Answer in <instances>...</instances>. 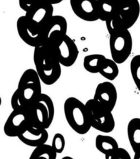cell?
Instances as JSON below:
<instances>
[{
    "mask_svg": "<svg viewBox=\"0 0 140 159\" xmlns=\"http://www.w3.org/2000/svg\"><path fill=\"white\" fill-rule=\"evenodd\" d=\"M35 69L42 83L53 85L58 81L62 74V65L47 45L34 48Z\"/></svg>",
    "mask_w": 140,
    "mask_h": 159,
    "instance_id": "cell-1",
    "label": "cell"
},
{
    "mask_svg": "<svg viewBox=\"0 0 140 159\" xmlns=\"http://www.w3.org/2000/svg\"><path fill=\"white\" fill-rule=\"evenodd\" d=\"M64 112L69 126L76 133L85 134L92 126L85 104L75 97L67 98L64 104Z\"/></svg>",
    "mask_w": 140,
    "mask_h": 159,
    "instance_id": "cell-2",
    "label": "cell"
},
{
    "mask_svg": "<svg viewBox=\"0 0 140 159\" xmlns=\"http://www.w3.org/2000/svg\"><path fill=\"white\" fill-rule=\"evenodd\" d=\"M45 45L49 46L59 63L64 67H71L78 58L79 49L67 34L54 35Z\"/></svg>",
    "mask_w": 140,
    "mask_h": 159,
    "instance_id": "cell-3",
    "label": "cell"
},
{
    "mask_svg": "<svg viewBox=\"0 0 140 159\" xmlns=\"http://www.w3.org/2000/svg\"><path fill=\"white\" fill-rule=\"evenodd\" d=\"M41 82L38 73L33 69H27L20 78L16 91L26 108L30 107L42 93Z\"/></svg>",
    "mask_w": 140,
    "mask_h": 159,
    "instance_id": "cell-4",
    "label": "cell"
},
{
    "mask_svg": "<svg viewBox=\"0 0 140 159\" xmlns=\"http://www.w3.org/2000/svg\"><path fill=\"white\" fill-rule=\"evenodd\" d=\"M28 109L32 125L45 129L51 126L55 116V107L50 96L42 93Z\"/></svg>",
    "mask_w": 140,
    "mask_h": 159,
    "instance_id": "cell-5",
    "label": "cell"
},
{
    "mask_svg": "<svg viewBox=\"0 0 140 159\" xmlns=\"http://www.w3.org/2000/svg\"><path fill=\"white\" fill-rule=\"evenodd\" d=\"M109 49L112 60L118 65L124 63L133 49V38L129 30L118 29L110 34Z\"/></svg>",
    "mask_w": 140,
    "mask_h": 159,
    "instance_id": "cell-6",
    "label": "cell"
},
{
    "mask_svg": "<svg viewBox=\"0 0 140 159\" xmlns=\"http://www.w3.org/2000/svg\"><path fill=\"white\" fill-rule=\"evenodd\" d=\"M85 106L92 128L104 133L114 130L116 123L112 111L103 107L93 98L86 102Z\"/></svg>",
    "mask_w": 140,
    "mask_h": 159,
    "instance_id": "cell-7",
    "label": "cell"
},
{
    "mask_svg": "<svg viewBox=\"0 0 140 159\" xmlns=\"http://www.w3.org/2000/svg\"><path fill=\"white\" fill-rule=\"evenodd\" d=\"M16 30L22 41L30 47L36 48L45 45L42 30L32 25L25 15L20 16L16 21Z\"/></svg>",
    "mask_w": 140,
    "mask_h": 159,
    "instance_id": "cell-8",
    "label": "cell"
},
{
    "mask_svg": "<svg viewBox=\"0 0 140 159\" xmlns=\"http://www.w3.org/2000/svg\"><path fill=\"white\" fill-rule=\"evenodd\" d=\"M32 125L28 109L12 110L6 119L4 131L9 137H17Z\"/></svg>",
    "mask_w": 140,
    "mask_h": 159,
    "instance_id": "cell-9",
    "label": "cell"
},
{
    "mask_svg": "<svg viewBox=\"0 0 140 159\" xmlns=\"http://www.w3.org/2000/svg\"><path fill=\"white\" fill-rule=\"evenodd\" d=\"M53 15V5L40 0L25 12V16L32 25L42 30Z\"/></svg>",
    "mask_w": 140,
    "mask_h": 159,
    "instance_id": "cell-10",
    "label": "cell"
},
{
    "mask_svg": "<svg viewBox=\"0 0 140 159\" xmlns=\"http://www.w3.org/2000/svg\"><path fill=\"white\" fill-rule=\"evenodd\" d=\"M93 99L107 110L113 111L117 103V89L110 81L101 82L96 87Z\"/></svg>",
    "mask_w": 140,
    "mask_h": 159,
    "instance_id": "cell-11",
    "label": "cell"
},
{
    "mask_svg": "<svg viewBox=\"0 0 140 159\" xmlns=\"http://www.w3.org/2000/svg\"><path fill=\"white\" fill-rule=\"evenodd\" d=\"M74 14L83 21L93 22L99 20L98 13L93 0H70Z\"/></svg>",
    "mask_w": 140,
    "mask_h": 159,
    "instance_id": "cell-12",
    "label": "cell"
},
{
    "mask_svg": "<svg viewBox=\"0 0 140 159\" xmlns=\"http://www.w3.org/2000/svg\"><path fill=\"white\" fill-rule=\"evenodd\" d=\"M18 139L28 146L37 148L46 144L49 139V133L47 129L31 125L19 136Z\"/></svg>",
    "mask_w": 140,
    "mask_h": 159,
    "instance_id": "cell-13",
    "label": "cell"
},
{
    "mask_svg": "<svg viewBox=\"0 0 140 159\" xmlns=\"http://www.w3.org/2000/svg\"><path fill=\"white\" fill-rule=\"evenodd\" d=\"M45 39V44L52 36L58 34H67L68 23L61 15H53L42 29Z\"/></svg>",
    "mask_w": 140,
    "mask_h": 159,
    "instance_id": "cell-14",
    "label": "cell"
},
{
    "mask_svg": "<svg viewBox=\"0 0 140 159\" xmlns=\"http://www.w3.org/2000/svg\"><path fill=\"white\" fill-rule=\"evenodd\" d=\"M120 28L129 30L138 21L140 15L139 2L131 7L122 11H116Z\"/></svg>",
    "mask_w": 140,
    "mask_h": 159,
    "instance_id": "cell-15",
    "label": "cell"
},
{
    "mask_svg": "<svg viewBox=\"0 0 140 159\" xmlns=\"http://www.w3.org/2000/svg\"><path fill=\"white\" fill-rule=\"evenodd\" d=\"M95 146L101 153L107 156L114 155L120 148L117 141L111 136L99 134L95 139Z\"/></svg>",
    "mask_w": 140,
    "mask_h": 159,
    "instance_id": "cell-16",
    "label": "cell"
},
{
    "mask_svg": "<svg viewBox=\"0 0 140 159\" xmlns=\"http://www.w3.org/2000/svg\"><path fill=\"white\" fill-rule=\"evenodd\" d=\"M129 143L134 153L140 152V118H133L127 125Z\"/></svg>",
    "mask_w": 140,
    "mask_h": 159,
    "instance_id": "cell-17",
    "label": "cell"
},
{
    "mask_svg": "<svg viewBox=\"0 0 140 159\" xmlns=\"http://www.w3.org/2000/svg\"><path fill=\"white\" fill-rule=\"evenodd\" d=\"M106 58L104 55L100 54L87 55L83 58V67L90 74H99Z\"/></svg>",
    "mask_w": 140,
    "mask_h": 159,
    "instance_id": "cell-18",
    "label": "cell"
},
{
    "mask_svg": "<svg viewBox=\"0 0 140 159\" xmlns=\"http://www.w3.org/2000/svg\"><path fill=\"white\" fill-rule=\"evenodd\" d=\"M98 13L99 20L105 21L116 11L113 0H93Z\"/></svg>",
    "mask_w": 140,
    "mask_h": 159,
    "instance_id": "cell-19",
    "label": "cell"
},
{
    "mask_svg": "<svg viewBox=\"0 0 140 159\" xmlns=\"http://www.w3.org/2000/svg\"><path fill=\"white\" fill-rule=\"evenodd\" d=\"M118 65L114 60L107 58L99 71V74L108 81L111 82L114 80L119 74Z\"/></svg>",
    "mask_w": 140,
    "mask_h": 159,
    "instance_id": "cell-20",
    "label": "cell"
},
{
    "mask_svg": "<svg viewBox=\"0 0 140 159\" xmlns=\"http://www.w3.org/2000/svg\"><path fill=\"white\" fill-rule=\"evenodd\" d=\"M57 154L51 145L45 144L35 148L29 159H56Z\"/></svg>",
    "mask_w": 140,
    "mask_h": 159,
    "instance_id": "cell-21",
    "label": "cell"
},
{
    "mask_svg": "<svg viewBox=\"0 0 140 159\" xmlns=\"http://www.w3.org/2000/svg\"><path fill=\"white\" fill-rule=\"evenodd\" d=\"M130 70L133 80L140 91V54L135 56L130 63Z\"/></svg>",
    "mask_w": 140,
    "mask_h": 159,
    "instance_id": "cell-22",
    "label": "cell"
},
{
    "mask_svg": "<svg viewBox=\"0 0 140 159\" xmlns=\"http://www.w3.org/2000/svg\"><path fill=\"white\" fill-rule=\"evenodd\" d=\"M51 145L56 153H62L66 146V140L64 135L61 133H56L53 136Z\"/></svg>",
    "mask_w": 140,
    "mask_h": 159,
    "instance_id": "cell-23",
    "label": "cell"
},
{
    "mask_svg": "<svg viewBox=\"0 0 140 159\" xmlns=\"http://www.w3.org/2000/svg\"><path fill=\"white\" fill-rule=\"evenodd\" d=\"M113 2L116 11H122L131 7L136 3L139 2V0H113Z\"/></svg>",
    "mask_w": 140,
    "mask_h": 159,
    "instance_id": "cell-24",
    "label": "cell"
},
{
    "mask_svg": "<svg viewBox=\"0 0 140 159\" xmlns=\"http://www.w3.org/2000/svg\"><path fill=\"white\" fill-rule=\"evenodd\" d=\"M105 159H132L129 152L125 148H120L118 151L112 156H107Z\"/></svg>",
    "mask_w": 140,
    "mask_h": 159,
    "instance_id": "cell-25",
    "label": "cell"
},
{
    "mask_svg": "<svg viewBox=\"0 0 140 159\" xmlns=\"http://www.w3.org/2000/svg\"><path fill=\"white\" fill-rule=\"evenodd\" d=\"M11 103V107L12 108V110H21V109H28V108H26L22 104L18 93L16 90L14 92V93H13L12 95Z\"/></svg>",
    "mask_w": 140,
    "mask_h": 159,
    "instance_id": "cell-26",
    "label": "cell"
},
{
    "mask_svg": "<svg viewBox=\"0 0 140 159\" xmlns=\"http://www.w3.org/2000/svg\"><path fill=\"white\" fill-rule=\"evenodd\" d=\"M40 0H19V5L22 10L26 12L31 7Z\"/></svg>",
    "mask_w": 140,
    "mask_h": 159,
    "instance_id": "cell-27",
    "label": "cell"
},
{
    "mask_svg": "<svg viewBox=\"0 0 140 159\" xmlns=\"http://www.w3.org/2000/svg\"><path fill=\"white\" fill-rule=\"evenodd\" d=\"M45 1L48 2L49 3L51 4L52 5H54V4H59V3L65 1V0H45Z\"/></svg>",
    "mask_w": 140,
    "mask_h": 159,
    "instance_id": "cell-28",
    "label": "cell"
},
{
    "mask_svg": "<svg viewBox=\"0 0 140 159\" xmlns=\"http://www.w3.org/2000/svg\"><path fill=\"white\" fill-rule=\"evenodd\" d=\"M133 159H140V152H138V153H135L134 157Z\"/></svg>",
    "mask_w": 140,
    "mask_h": 159,
    "instance_id": "cell-29",
    "label": "cell"
},
{
    "mask_svg": "<svg viewBox=\"0 0 140 159\" xmlns=\"http://www.w3.org/2000/svg\"><path fill=\"white\" fill-rule=\"evenodd\" d=\"M62 159H74L73 158H72V157H63Z\"/></svg>",
    "mask_w": 140,
    "mask_h": 159,
    "instance_id": "cell-30",
    "label": "cell"
}]
</instances>
